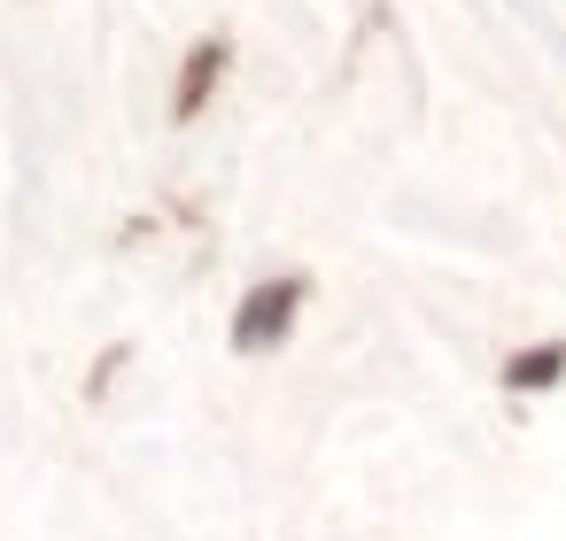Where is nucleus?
I'll list each match as a JSON object with an SVG mask.
<instances>
[{
  "label": "nucleus",
  "instance_id": "3",
  "mask_svg": "<svg viewBox=\"0 0 566 541\" xmlns=\"http://www.w3.org/2000/svg\"><path fill=\"white\" fill-rule=\"evenodd\" d=\"M558 364H566L558 348H528L520 364H512V387H535V380H558Z\"/></svg>",
  "mask_w": 566,
  "mask_h": 541
},
{
  "label": "nucleus",
  "instance_id": "2",
  "mask_svg": "<svg viewBox=\"0 0 566 541\" xmlns=\"http://www.w3.org/2000/svg\"><path fill=\"white\" fill-rule=\"evenodd\" d=\"M225 55H233L225 39H202V47L187 55V70H179V94H172V109H179V117H194V109L210 101V85L225 77Z\"/></svg>",
  "mask_w": 566,
  "mask_h": 541
},
{
  "label": "nucleus",
  "instance_id": "1",
  "mask_svg": "<svg viewBox=\"0 0 566 541\" xmlns=\"http://www.w3.org/2000/svg\"><path fill=\"white\" fill-rule=\"evenodd\" d=\"M295 310H303V279H272V287H257L249 302L233 310V340H240V348H272Z\"/></svg>",
  "mask_w": 566,
  "mask_h": 541
}]
</instances>
